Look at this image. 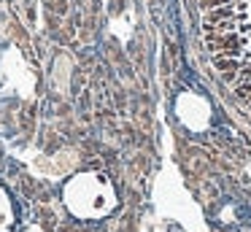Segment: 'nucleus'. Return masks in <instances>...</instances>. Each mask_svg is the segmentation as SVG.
I'll use <instances>...</instances> for the list:
<instances>
[{
	"instance_id": "nucleus-1",
	"label": "nucleus",
	"mask_w": 251,
	"mask_h": 232,
	"mask_svg": "<svg viewBox=\"0 0 251 232\" xmlns=\"http://www.w3.org/2000/svg\"><path fill=\"white\" fill-rule=\"evenodd\" d=\"M200 19L211 62L251 111V0H200Z\"/></svg>"
},
{
	"instance_id": "nucleus-2",
	"label": "nucleus",
	"mask_w": 251,
	"mask_h": 232,
	"mask_svg": "<svg viewBox=\"0 0 251 232\" xmlns=\"http://www.w3.org/2000/svg\"><path fill=\"white\" fill-rule=\"evenodd\" d=\"M65 205L78 219H100L116 205L114 186L100 173H81L65 186Z\"/></svg>"
},
{
	"instance_id": "nucleus-3",
	"label": "nucleus",
	"mask_w": 251,
	"mask_h": 232,
	"mask_svg": "<svg viewBox=\"0 0 251 232\" xmlns=\"http://www.w3.org/2000/svg\"><path fill=\"white\" fill-rule=\"evenodd\" d=\"M11 221H14L11 203H8V194L0 189V232H8V230H11Z\"/></svg>"
}]
</instances>
